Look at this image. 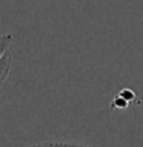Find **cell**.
<instances>
[{
  "mask_svg": "<svg viewBox=\"0 0 143 147\" xmlns=\"http://www.w3.org/2000/svg\"><path fill=\"white\" fill-rule=\"evenodd\" d=\"M39 147H93L88 145L77 142H69V141H45L42 143H38Z\"/></svg>",
  "mask_w": 143,
  "mask_h": 147,
  "instance_id": "2",
  "label": "cell"
},
{
  "mask_svg": "<svg viewBox=\"0 0 143 147\" xmlns=\"http://www.w3.org/2000/svg\"><path fill=\"white\" fill-rule=\"evenodd\" d=\"M118 96H121L122 98H124L128 103L134 102L136 98H137V94H136V92L133 91V89H131V88H122L121 91L118 92Z\"/></svg>",
  "mask_w": 143,
  "mask_h": 147,
  "instance_id": "5",
  "label": "cell"
},
{
  "mask_svg": "<svg viewBox=\"0 0 143 147\" xmlns=\"http://www.w3.org/2000/svg\"><path fill=\"white\" fill-rule=\"evenodd\" d=\"M129 106V103L126 101L124 98H122L121 96H115L111 102V108L112 109H127Z\"/></svg>",
  "mask_w": 143,
  "mask_h": 147,
  "instance_id": "4",
  "label": "cell"
},
{
  "mask_svg": "<svg viewBox=\"0 0 143 147\" xmlns=\"http://www.w3.org/2000/svg\"><path fill=\"white\" fill-rule=\"evenodd\" d=\"M11 42H13L11 34H0V59L9 52Z\"/></svg>",
  "mask_w": 143,
  "mask_h": 147,
  "instance_id": "3",
  "label": "cell"
},
{
  "mask_svg": "<svg viewBox=\"0 0 143 147\" xmlns=\"http://www.w3.org/2000/svg\"><path fill=\"white\" fill-rule=\"evenodd\" d=\"M29 147H39V145H34V146H29Z\"/></svg>",
  "mask_w": 143,
  "mask_h": 147,
  "instance_id": "6",
  "label": "cell"
},
{
  "mask_svg": "<svg viewBox=\"0 0 143 147\" xmlns=\"http://www.w3.org/2000/svg\"><path fill=\"white\" fill-rule=\"evenodd\" d=\"M11 63H13V55L10 51H9L0 59V88L3 87L6 78L9 77V73H10V69H11Z\"/></svg>",
  "mask_w": 143,
  "mask_h": 147,
  "instance_id": "1",
  "label": "cell"
}]
</instances>
